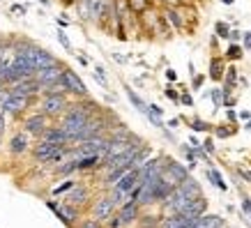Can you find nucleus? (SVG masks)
I'll list each match as a JSON object with an SVG mask.
<instances>
[{
  "label": "nucleus",
  "mask_w": 251,
  "mask_h": 228,
  "mask_svg": "<svg viewBox=\"0 0 251 228\" xmlns=\"http://www.w3.org/2000/svg\"><path fill=\"white\" fill-rule=\"evenodd\" d=\"M67 108H69V104H67L65 92H58V95H44L42 113H44L46 118H58V115H65Z\"/></svg>",
  "instance_id": "1"
},
{
  "label": "nucleus",
  "mask_w": 251,
  "mask_h": 228,
  "mask_svg": "<svg viewBox=\"0 0 251 228\" xmlns=\"http://www.w3.org/2000/svg\"><path fill=\"white\" fill-rule=\"evenodd\" d=\"M161 16L166 25L171 28V32H182L187 28V19H184L182 7H173V5H164L161 7Z\"/></svg>",
  "instance_id": "2"
},
{
  "label": "nucleus",
  "mask_w": 251,
  "mask_h": 228,
  "mask_svg": "<svg viewBox=\"0 0 251 228\" xmlns=\"http://www.w3.org/2000/svg\"><path fill=\"white\" fill-rule=\"evenodd\" d=\"M62 85H65V90L72 92V95H76V97H88V88L85 83L81 81V76L74 72V69H62Z\"/></svg>",
  "instance_id": "3"
},
{
  "label": "nucleus",
  "mask_w": 251,
  "mask_h": 228,
  "mask_svg": "<svg viewBox=\"0 0 251 228\" xmlns=\"http://www.w3.org/2000/svg\"><path fill=\"white\" fill-rule=\"evenodd\" d=\"M189 201H191V198L187 196V194H184L180 187H175V189L168 194V198L164 201V203H161V205H164V210H166L168 214H180L184 207H187V203H189Z\"/></svg>",
  "instance_id": "4"
},
{
  "label": "nucleus",
  "mask_w": 251,
  "mask_h": 228,
  "mask_svg": "<svg viewBox=\"0 0 251 228\" xmlns=\"http://www.w3.org/2000/svg\"><path fill=\"white\" fill-rule=\"evenodd\" d=\"M28 104H30V97H21L14 92H7L0 97V111H7V113H21L28 108Z\"/></svg>",
  "instance_id": "5"
},
{
  "label": "nucleus",
  "mask_w": 251,
  "mask_h": 228,
  "mask_svg": "<svg viewBox=\"0 0 251 228\" xmlns=\"http://www.w3.org/2000/svg\"><path fill=\"white\" fill-rule=\"evenodd\" d=\"M115 201H113V196L108 194V196H101V198H97L95 201V205H92V217L95 219H99V221H106L108 217H113L115 214Z\"/></svg>",
  "instance_id": "6"
},
{
  "label": "nucleus",
  "mask_w": 251,
  "mask_h": 228,
  "mask_svg": "<svg viewBox=\"0 0 251 228\" xmlns=\"http://www.w3.org/2000/svg\"><path fill=\"white\" fill-rule=\"evenodd\" d=\"M46 205H49V210H53L55 217H58L65 226H74V221L78 219V210H76V205H72V203H67V205H58V203H53V201H49Z\"/></svg>",
  "instance_id": "7"
},
{
  "label": "nucleus",
  "mask_w": 251,
  "mask_h": 228,
  "mask_svg": "<svg viewBox=\"0 0 251 228\" xmlns=\"http://www.w3.org/2000/svg\"><path fill=\"white\" fill-rule=\"evenodd\" d=\"M118 214H120V219H122V226L136 224L141 219V203L138 201H125L120 205V210H118Z\"/></svg>",
  "instance_id": "8"
},
{
  "label": "nucleus",
  "mask_w": 251,
  "mask_h": 228,
  "mask_svg": "<svg viewBox=\"0 0 251 228\" xmlns=\"http://www.w3.org/2000/svg\"><path fill=\"white\" fill-rule=\"evenodd\" d=\"M39 90H42V83H39L35 76H30V78H23V81L14 83L7 92H14V95H21V97H32V95Z\"/></svg>",
  "instance_id": "9"
},
{
  "label": "nucleus",
  "mask_w": 251,
  "mask_h": 228,
  "mask_svg": "<svg viewBox=\"0 0 251 228\" xmlns=\"http://www.w3.org/2000/svg\"><path fill=\"white\" fill-rule=\"evenodd\" d=\"M35 78L42 83V88H46V85H53V83H58V81L62 78V67H60V65H55V67L37 69V72H35Z\"/></svg>",
  "instance_id": "10"
},
{
  "label": "nucleus",
  "mask_w": 251,
  "mask_h": 228,
  "mask_svg": "<svg viewBox=\"0 0 251 228\" xmlns=\"http://www.w3.org/2000/svg\"><path fill=\"white\" fill-rule=\"evenodd\" d=\"M226 58L224 55H212L210 58V65H207V76L212 78L214 83H221L224 81V76H226Z\"/></svg>",
  "instance_id": "11"
},
{
  "label": "nucleus",
  "mask_w": 251,
  "mask_h": 228,
  "mask_svg": "<svg viewBox=\"0 0 251 228\" xmlns=\"http://www.w3.org/2000/svg\"><path fill=\"white\" fill-rule=\"evenodd\" d=\"M164 173L173 180L175 184H180V182H184L187 177H189V168L187 166H182V164H177L175 159H166V166H164Z\"/></svg>",
  "instance_id": "12"
},
{
  "label": "nucleus",
  "mask_w": 251,
  "mask_h": 228,
  "mask_svg": "<svg viewBox=\"0 0 251 228\" xmlns=\"http://www.w3.org/2000/svg\"><path fill=\"white\" fill-rule=\"evenodd\" d=\"M62 145H55V143H49V141H44V138H42V141H39L37 145H35V157H37L39 161H46V164H51V159H53V154L58 150H60Z\"/></svg>",
  "instance_id": "13"
},
{
  "label": "nucleus",
  "mask_w": 251,
  "mask_h": 228,
  "mask_svg": "<svg viewBox=\"0 0 251 228\" xmlns=\"http://www.w3.org/2000/svg\"><path fill=\"white\" fill-rule=\"evenodd\" d=\"M205 212H207V198L205 196H198V198H191L189 203H187V207H184L180 214L196 219V217H201V214H205Z\"/></svg>",
  "instance_id": "14"
},
{
  "label": "nucleus",
  "mask_w": 251,
  "mask_h": 228,
  "mask_svg": "<svg viewBox=\"0 0 251 228\" xmlns=\"http://www.w3.org/2000/svg\"><path fill=\"white\" fill-rule=\"evenodd\" d=\"M42 138L44 141H49V143H55V145H69L72 141H69V134L62 127H46L44 134H42Z\"/></svg>",
  "instance_id": "15"
},
{
  "label": "nucleus",
  "mask_w": 251,
  "mask_h": 228,
  "mask_svg": "<svg viewBox=\"0 0 251 228\" xmlns=\"http://www.w3.org/2000/svg\"><path fill=\"white\" fill-rule=\"evenodd\" d=\"M46 129V115L44 113H37V115H30L25 120V131L28 134H35V136H42Z\"/></svg>",
  "instance_id": "16"
},
{
  "label": "nucleus",
  "mask_w": 251,
  "mask_h": 228,
  "mask_svg": "<svg viewBox=\"0 0 251 228\" xmlns=\"http://www.w3.org/2000/svg\"><path fill=\"white\" fill-rule=\"evenodd\" d=\"M125 95H127V99H129V104L134 108H136L138 113H148V106H150V104H148V101H145L143 97H141V95H138L136 90H134V88H131V85H125Z\"/></svg>",
  "instance_id": "17"
},
{
  "label": "nucleus",
  "mask_w": 251,
  "mask_h": 228,
  "mask_svg": "<svg viewBox=\"0 0 251 228\" xmlns=\"http://www.w3.org/2000/svg\"><path fill=\"white\" fill-rule=\"evenodd\" d=\"M194 228H226V224H224V219H221L219 214H207L205 212L196 219Z\"/></svg>",
  "instance_id": "18"
},
{
  "label": "nucleus",
  "mask_w": 251,
  "mask_h": 228,
  "mask_svg": "<svg viewBox=\"0 0 251 228\" xmlns=\"http://www.w3.org/2000/svg\"><path fill=\"white\" fill-rule=\"evenodd\" d=\"M177 187H180V189H182L189 198H198V196H203V189H201V184H198L196 180L191 177V175L187 177V180H184V182L177 184Z\"/></svg>",
  "instance_id": "19"
},
{
  "label": "nucleus",
  "mask_w": 251,
  "mask_h": 228,
  "mask_svg": "<svg viewBox=\"0 0 251 228\" xmlns=\"http://www.w3.org/2000/svg\"><path fill=\"white\" fill-rule=\"evenodd\" d=\"M90 198V194H88V189L85 187H81V184H76L74 189H72V194L67 196V203H72V205H83L85 201Z\"/></svg>",
  "instance_id": "20"
},
{
  "label": "nucleus",
  "mask_w": 251,
  "mask_h": 228,
  "mask_svg": "<svg viewBox=\"0 0 251 228\" xmlns=\"http://www.w3.org/2000/svg\"><path fill=\"white\" fill-rule=\"evenodd\" d=\"M9 150H12V154H21V152L28 150V131L25 134H16L9 141Z\"/></svg>",
  "instance_id": "21"
},
{
  "label": "nucleus",
  "mask_w": 251,
  "mask_h": 228,
  "mask_svg": "<svg viewBox=\"0 0 251 228\" xmlns=\"http://www.w3.org/2000/svg\"><path fill=\"white\" fill-rule=\"evenodd\" d=\"M242 55H244V46L240 44V42H230L228 49H226V53H224V58L228 62H237V60H242Z\"/></svg>",
  "instance_id": "22"
},
{
  "label": "nucleus",
  "mask_w": 251,
  "mask_h": 228,
  "mask_svg": "<svg viewBox=\"0 0 251 228\" xmlns=\"http://www.w3.org/2000/svg\"><path fill=\"white\" fill-rule=\"evenodd\" d=\"M205 175H207V180H210V182H212L219 191H228V184L224 182V175H221L219 171H217V168H207V173H205Z\"/></svg>",
  "instance_id": "23"
},
{
  "label": "nucleus",
  "mask_w": 251,
  "mask_h": 228,
  "mask_svg": "<svg viewBox=\"0 0 251 228\" xmlns=\"http://www.w3.org/2000/svg\"><path fill=\"white\" fill-rule=\"evenodd\" d=\"M101 166V157L90 154V157H78V171H90V168Z\"/></svg>",
  "instance_id": "24"
},
{
  "label": "nucleus",
  "mask_w": 251,
  "mask_h": 228,
  "mask_svg": "<svg viewBox=\"0 0 251 228\" xmlns=\"http://www.w3.org/2000/svg\"><path fill=\"white\" fill-rule=\"evenodd\" d=\"M187 125H189L194 131H203V134L214 131V125H210V122H205V120H201V118H191V120H187Z\"/></svg>",
  "instance_id": "25"
},
{
  "label": "nucleus",
  "mask_w": 251,
  "mask_h": 228,
  "mask_svg": "<svg viewBox=\"0 0 251 228\" xmlns=\"http://www.w3.org/2000/svg\"><path fill=\"white\" fill-rule=\"evenodd\" d=\"M92 76H95V81H97L104 90H108V78H106V69L101 67V65H95L92 67Z\"/></svg>",
  "instance_id": "26"
},
{
  "label": "nucleus",
  "mask_w": 251,
  "mask_h": 228,
  "mask_svg": "<svg viewBox=\"0 0 251 228\" xmlns=\"http://www.w3.org/2000/svg\"><path fill=\"white\" fill-rule=\"evenodd\" d=\"M129 7L134 14H143V12H148V9L152 7V0H129Z\"/></svg>",
  "instance_id": "27"
},
{
  "label": "nucleus",
  "mask_w": 251,
  "mask_h": 228,
  "mask_svg": "<svg viewBox=\"0 0 251 228\" xmlns=\"http://www.w3.org/2000/svg\"><path fill=\"white\" fill-rule=\"evenodd\" d=\"M230 30H233V28H230L228 21H217V23H214V35H217L219 39H228L230 37Z\"/></svg>",
  "instance_id": "28"
},
{
  "label": "nucleus",
  "mask_w": 251,
  "mask_h": 228,
  "mask_svg": "<svg viewBox=\"0 0 251 228\" xmlns=\"http://www.w3.org/2000/svg\"><path fill=\"white\" fill-rule=\"evenodd\" d=\"M74 171H78V157H74V159H69V161H62V166H58V173L60 175H69V173H74Z\"/></svg>",
  "instance_id": "29"
},
{
  "label": "nucleus",
  "mask_w": 251,
  "mask_h": 228,
  "mask_svg": "<svg viewBox=\"0 0 251 228\" xmlns=\"http://www.w3.org/2000/svg\"><path fill=\"white\" fill-rule=\"evenodd\" d=\"M210 99H212V104H214V111L224 108V90L221 88H212L210 90Z\"/></svg>",
  "instance_id": "30"
},
{
  "label": "nucleus",
  "mask_w": 251,
  "mask_h": 228,
  "mask_svg": "<svg viewBox=\"0 0 251 228\" xmlns=\"http://www.w3.org/2000/svg\"><path fill=\"white\" fill-rule=\"evenodd\" d=\"M164 97L171 99V101H175V104H180V90H177L173 83H168L166 88H164Z\"/></svg>",
  "instance_id": "31"
},
{
  "label": "nucleus",
  "mask_w": 251,
  "mask_h": 228,
  "mask_svg": "<svg viewBox=\"0 0 251 228\" xmlns=\"http://www.w3.org/2000/svg\"><path fill=\"white\" fill-rule=\"evenodd\" d=\"M214 136L228 138V136H233V129H228V125H214Z\"/></svg>",
  "instance_id": "32"
},
{
  "label": "nucleus",
  "mask_w": 251,
  "mask_h": 228,
  "mask_svg": "<svg viewBox=\"0 0 251 228\" xmlns=\"http://www.w3.org/2000/svg\"><path fill=\"white\" fill-rule=\"evenodd\" d=\"M161 219L159 217H143V221H141V228H159Z\"/></svg>",
  "instance_id": "33"
},
{
  "label": "nucleus",
  "mask_w": 251,
  "mask_h": 228,
  "mask_svg": "<svg viewBox=\"0 0 251 228\" xmlns=\"http://www.w3.org/2000/svg\"><path fill=\"white\" fill-rule=\"evenodd\" d=\"M180 104H182V106L194 108V97H191L189 90H180Z\"/></svg>",
  "instance_id": "34"
},
{
  "label": "nucleus",
  "mask_w": 251,
  "mask_h": 228,
  "mask_svg": "<svg viewBox=\"0 0 251 228\" xmlns=\"http://www.w3.org/2000/svg\"><path fill=\"white\" fill-rule=\"evenodd\" d=\"M74 187H76V182H74V180H65V182H62L60 187H55L53 194H65V191H72Z\"/></svg>",
  "instance_id": "35"
},
{
  "label": "nucleus",
  "mask_w": 251,
  "mask_h": 228,
  "mask_svg": "<svg viewBox=\"0 0 251 228\" xmlns=\"http://www.w3.org/2000/svg\"><path fill=\"white\" fill-rule=\"evenodd\" d=\"M145 118H148V120H150V125H154L157 129H164V127H166V122L161 120L159 115H154V113H148V115H145Z\"/></svg>",
  "instance_id": "36"
},
{
  "label": "nucleus",
  "mask_w": 251,
  "mask_h": 228,
  "mask_svg": "<svg viewBox=\"0 0 251 228\" xmlns=\"http://www.w3.org/2000/svg\"><path fill=\"white\" fill-rule=\"evenodd\" d=\"M203 83H205V76H203V74H194V76H191V88H194V90H201V88H203Z\"/></svg>",
  "instance_id": "37"
},
{
  "label": "nucleus",
  "mask_w": 251,
  "mask_h": 228,
  "mask_svg": "<svg viewBox=\"0 0 251 228\" xmlns=\"http://www.w3.org/2000/svg\"><path fill=\"white\" fill-rule=\"evenodd\" d=\"M101 224H104V221H99V219H95V217H92V219H85L78 228H104Z\"/></svg>",
  "instance_id": "38"
},
{
  "label": "nucleus",
  "mask_w": 251,
  "mask_h": 228,
  "mask_svg": "<svg viewBox=\"0 0 251 228\" xmlns=\"http://www.w3.org/2000/svg\"><path fill=\"white\" fill-rule=\"evenodd\" d=\"M106 226H108V228H122L120 214H113V217H108V219H106Z\"/></svg>",
  "instance_id": "39"
},
{
  "label": "nucleus",
  "mask_w": 251,
  "mask_h": 228,
  "mask_svg": "<svg viewBox=\"0 0 251 228\" xmlns=\"http://www.w3.org/2000/svg\"><path fill=\"white\" fill-rule=\"evenodd\" d=\"M201 145H203V150H205L207 154H214V141H212V136H207Z\"/></svg>",
  "instance_id": "40"
},
{
  "label": "nucleus",
  "mask_w": 251,
  "mask_h": 228,
  "mask_svg": "<svg viewBox=\"0 0 251 228\" xmlns=\"http://www.w3.org/2000/svg\"><path fill=\"white\" fill-rule=\"evenodd\" d=\"M242 212L251 219V198L249 196H242Z\"/></svg>",
  "instance_id": "41"
},
{
  "label": "nucleus",
  "mask_w": 251,
  "mask_h": 228,
  "mask_svg": "<svg viewBox=\"0 0 251 228\" xmlns=\"http://www.w3.org/2000/svg\"><path fill=\"white\" fill-rule=\"evenodd\" d=\"M58 42H60V44L65 46L67 51H72V42H69V39H67V35H65V32H62V30H58Z\"/></svg>",
  "instance_id": "42"
},
{
  "label": "nucleus",
  "mask_w": 251,
  "mask_h": 228,
  "mask_svg": "<svg viewBox=\"0 0 251 228\" xmlns=\"http://www.w3.org/2000/svg\"><path fill=\"white\" fill-rule=\"evenodd\" d=\"M164 74H166V81H168V83H177V72H175L173 67H168Z\"/></svg>",
  "instance_id": "43"
},
{
  "label": "nucleus",
  "mask_w": 251,
  "mask_h": 228,
  "mask_svg": "<svg viewBox=\"0 0 251 228\" xmlns=\"http://www.w3.org/2000/svg\"><path fill=\"white\" fill-rule=\"evenodd\" d=\"M242 46H244V51H251V30H244V35H242Z\"/></svg>",
  "instance_id": "44"
},
{
  "label": "nucleus",
  "mask_w": 251,
  "mask_h": 228,
  "mask_svg": "<svg viewBox=\"0 0 251 228\" xmlns=\"http://www.w3.org/2000/svg\"><path fill=\"white\" fill-rule=\"evenodd\" d=\"M242 35H244L242 30H237V28H233V30H230L228 42H240V44H242Z\"/></svg>",
  "instance_id": "45"
},
{
  "label": "nucleus",
  "mask_w": 251,
  "mask_h": 228,
  "mask_svg": "<svg viewBox=\"0 0 251 228\" xmlns=\"http://www.w3.org/2000/svg\"><path fill=\"white\" fill-rule=\"evenodd\" d=\"M226 120H228L230 125H235V122L240 120V118H237V113L233 111V108H226Z\"/></svg>",
  "instance_id": "46"
},
{
  "label": "nucleus",
  "mask_w": 251,
  "mask_h": 228,
  "mask_svg": "<svg viewBox=\"0 0 251 228\" xmlns=\"http://www.w3.org/2000/svg\"><path fill=\"white\" fill-rule=\"evenodd\" d=\"M148 113H154V115H159V118H161V115H164V108L157 106V104H150V106H148ZM148 113H145V115H148Z\"/></svg>",
  "instance_id": "47"
},
{
  "label": "nucleus",
  "mask_w": 251,
  "mask_h": 228,
  "mask_svg": "<svg viewBox=\"0 0 251 228\" xmlns=\"http://www.w3.org/2000/svg\"><path fill=\"white\" fill-rule=\"evenodd\" d=\"M237 175H240L242 180H247V182H251V171L249 168H237Z\"/></svg>",
  "instance_id": "48"
},
{
  "label": "nucleus",
  "mask_w": 251,
  "mask_h": 228,
  "mask_svg": "<svg viewBox=\"0 0 251 228\" xmlns=\"http://www.w3.org/2000/svg\"><path fill=\"white\" fill-rule=\"evenodd\" d=\"M161 5H173V7H182L187 0H159Z\"/></svg>",
  "instance_id": "49"
},
{
  "label": "nucleus",
  "mask_w": 251,
  "mask_h": 228,
  "mask_svg": "<svg viewBox=\"0 0 251 228\" xmlns=\"http://www.w3.org/2000/svg\"><path fill=\"white\" fill-rule=\"evenodd\" d=\"M237 118H240V120H242V122L251 120V111H240V113H237Z\"/></svg>",
  "instance_id": "50"
},
{
  "label": "nucleus",
  "mask_w": 251,
  "mask_h": 228,
  "mask_svg": "<svg viewBox=\"0 0 251 228\" xmlns=\"http://www.w3.org/2000/svg\"><path fill=\"white\" fill-rule=\"evenodd\" d=\"M177 125H180V118H171L166 122V127H171V129H177Z\"/></svg>",
  "instance_id": "51"
},
{
  "label": "nucleus",
  "mask_w": 251,
  "mask_h": 228,
  "mask_svg": "<svg viewBox=\"0 0 251 228\" xmlns=\"http://www.w3.org/2000/svg\"><path fill=\"white\" fill-rule=\"evenodd\" d=\"M12 12H16V14H25V7H23V5H12Z\"/></svg>",
  "instance_id": "52"
},
{
  "label": "nucleus",
  "mask_w": 251,
  "mask_h": 228,
  "mask_svg": "<svg viewBox=\"0 0 251 228\" xmlns=\"http://www.w3.org/2000/svg\"><path fill=\"white\" fill-rule=\"evenodd\" d=\"M5 131V120H2V111H0V134Z\"/></svg>",
  "instance_id": "53"
},
{
  "label": "nucleus",
  "mask_w": 251,
  "mask_h": 228,
  "mask_svg": "<svg viewBox=\"0 0 251 228\" xmlns=\"http://www.w3.org/2000/svg\"><path fill=\"white\" fill-rule=\"evenodd\" d=\"M196 74V67H194V62H189V76Z\"/></svg>",
  "instance_id": "54"
},
{
  "label": "nucleus",
  "mask_w": 251,
  "mask_h": 228,
  "mask_svg": "<svg viewBox=\"0 0 251 228\" xmlns=\"http://www.w3.org/2000/svg\"><path fill=\"white\" fill-rule=\"evenodd\" d=\"M244 129H247V131H251V120H247V122H244Z\"/></svg>",
  "instance_id": "55"
},
{
  "label": "nucleus",
  "mask_w": 251,
  "mask_h": 228,
  "mask_svg": "<svg viewBox=\"0 0 251 228\" xmlns=\"http://www.w3.org/2000/svg\"><path fill=\"white\" fill-rule=\"evenodd\" d=\"M65 5H76V0H62Z\"/></svg>",
  "instance_id": "56"
},
{
  "label": "nucleus",
  "mask_w": 251,
  "mask_h": 228,
  "mask_svg": "<svg viewBox=\"0 0 251 228\" xmlns=\"http://www.w3.org/2000/svg\"><path fill=\"white\" fill-rule=\"evenodd\" d=\"M221 2H224V5H233L235 0H221Z\"/></svg>",
  "instance_id": "57"
},
{
  "label": "nucleus",
  "mask_w": 251,
  "mask_h": 228,
  "mask_svg": "<svg viewBox=\"0 0 251 228\" xmlns=\"http://www.w3.org/2000/svg\"><path fill=\"white\" fill-rule=\"evenodd\" d=\"M39 2H42V5H49V0H39Z\"/></svg>",
  "instance_id": "58"
},
{
  "label": "nucleus",
  "mask_w": 251,
  "mask_h": 228,
  "mask_svg": "<svg viewBox=\"0 0 251 228\" xmlns=\"http://www.w3.org/2000/svg\"><path fill=\"white\" fill-rule=\"evenodd\" d=\"M0 136H2V134H0Z\"/></svg>",
  "instance_id": "59"
}]
</instances>
